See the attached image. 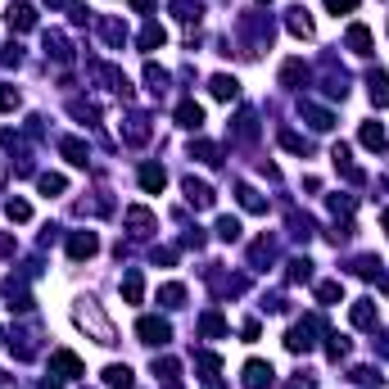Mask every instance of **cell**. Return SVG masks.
<instances>
[{"mask_svg": "<svg viewBox=\"0 0 389 389\" xmlns=\"http://www.w3.org/2000/svg\"><path fill=\"white\" fill-rule=\"evenodd\" d=\"M77 322H82V326H91L100 344H114V326L105 322V313H100V308H95L91 299H86V308H77Z\"/></svg>", "mask_w": 389, "mask_h": 389, "instance_id": "obj_1", "label": "cell"}, {"mask_svg": "<svg viewBox=\"0 0 389 389\" xmlns=\"http://www.w3.org/2000/svg\"><path fill=\"white\" fill-rule=\"evenodd\" d=\"M136 335H141L145 344H159L163 349V344L172 340V326L163 322V317H141V322H136Z\"/></svg>", "mask_w": 389, "mask_h": 389, "instance_id": "obj_2", "label": "cell"}, {"mask_svg": "<svg viewBox=\"0 0 389 389\" xmlns=\"http://www.w3.org/2000/svg\"><path fill=\"white\" fill-rule=\"evenodd\" d=\"M313 335H317V317H308V322L290 326V335H285V349H290V353H308V349H313Z\"/></svg>", "mask_w": 389, "mask_h": 389, "instance_id": "obj_3", "label": "cell"}, {"mask_svg": "<svg viewBox=\"0 0 389 389\" xmlns=\"http://www.w3.org/2000/svg\"><path fill=\"white\" fill-rule=\"evenodd\" d=\"M95 249H100V236H95V231H73V236H68V258H73V263L91 258Z\"/></svg>", "mask_w": 389, "mask_h": 389, "instance_id": "obj_4", "label": "cell"}, {"mask_svg": "<svg viewBox=\"0 0 389 389\" xmlns=\"http://www.w3.org/2000/svg\"><path fill=\"white\" fill-rule=\"evenodd\" d=\"M82 358L77 353H68V349H59V353H50V376H82Z\"/></svg>", "mask_w": 389, "mask_h": 389, "instance_id": "obj_5", "label": "cell"}, {"mask_svg": "<svg viewBox=\"0 0 389 389\" xmlns=\"http://www.w3.org/2000/svg\"><path fill=\"white\" fill-rule=\"evenodd\" d=\"M376 317H380V308H376V299H358V304L349 308V322L358 326V331H371L376 326Z\"/></svg>", "mask_w": 389, "mask_h": 389, "instance_id": "obj_6", "label": "cell"}, {"mask_svg": "<svg viewBox=\"0 0 389 389\" xmlns=\"http://www.w3.org/2000/svg\"><path fill=\"white\" fill-rule=\"evenodd\" d=\"M186 200L195 204V209H213V186H209V181L186 177Z\"/></svg>", "mask_w": 389, "mask_h": 389, "instance_id": "obj_7", "label": "cell"}, {"mask_svg": "<svg viewBox=\"0 0 389 389\" xmlns=\"http://www.w3.org/2000/svg\"><path fill=\"white\" fill-rule=\"evenodd\" d=\"M5 19H10L14 32H32V28H37V10H32V5H10Z\"/></svg>", "mask_w": 389, "mask_h": 389, "instance_id": "obj_8", "label": "cell"}, {"mask_svg": "<svg viewBox=\"0 0 389 389\" xmlns=\"http://www.w3.org/2000/svg\"><path fill=\"white\" fill-rule=\"evenodd\" d=\"M177 123L190 127V132H200V127H204V109L195 105V100H181V105H177Z\"/></svg>", "mask_w": 389, "mask_h": 389, "instance_id": "obj_9", "label": "cell"}, {"mask_svg": "<svg viewBox=\"0 0 389 389\" xmlns=\"http://www.w3.org/2000/svg\"><path fill=\"white\" fill-rule=\"evenodd\" d=\"M267 380H272V367H267V362H245V389H263Z\"/></svg>", "mask_w": 389, "mask_h": 389, "instance_id": "obj_10", "label": "cell"}, {"mask_svg": "<svg viewBox=\"0 0 389 389\" xmlns=\"http://www.w3.org/2000/svg\"><path fill=\"white\" fill-rule=\"evenodd\" d=\"M141 186L150 190V195H159V190L168 186V172H163L159 163H145V168H141Z\"/></svg>", "mask_w": 389, "mask_h": 389, "instance_id": "obj_11", "label": "cell"}, {"mask_svg": "<svg viewBox=\"0 0 389 389\" xmlns=\"http://www.w3.org/2000/svg\"><path fill=\"white\" fill-rule=\"evenodd\" d=\"M59 154H64L68 163H77V168H86V159H91L86 141H73V136H68V141H59Z\"/></svg>", "mask_w": 389, "mask_h": 389, "instance_id": "obj_12", "label": "cell"}, {"mask_svg": "<svg viewBox=\"0 0 389 389\" xmlns=\"http://www.w3.org/2000/svg\"><path fill=\"white\" fill-rule=\"evenodd\" d=\"M209 91L218 95V100H236V95H240V82H236V77H227V73H218L209 82Z\"/></svg>", "mask_w": 389, "mask_h": 389, "instance_id": "obj_13", "label": "cell"}, {"mask_svg": "<svg viewBox=\"0 0 389 389\" xmlns=\"http://www.w3.org/2000/svg\"><path fill=\"white\" fill-rule=\"evenodd\" d=\"M358 141L362 145H367V150H385V127H380V123H362V132H358Z\"/></svg>", "mask_w": 389, "mask_h": 389, "instance_id": "obj_14", "label": "cell"}, {"mask_svg": "<svg viewBox=\"0 0 389 389\" xmlns=\"http://www.w3.org/2000/svg\"><path fill=\"white\" fill-rule=\"evenodd\" d=\"M105 385L109 389H132V367H123V362L105 367Z\"/></svg>", "mask_w": 389, "mask_h": 389, "instance_id": "obj_15", "label": "cell"}, {"mask_svg": "<svg viewBox=\"0 0 389 389\" xmlns=\"http://www.w3.org/2000/svg\"><path fill=\"white\" fill-rule=\"evenodd\" d=\"M236 195H240V209H245V213H267V200L258 195L254 186H240Z\"/></svg>", "mask_w": 389, "mask_h": 389, "instance_id": "obj_16", "label": "cell"}, {"mask_svg": "<svg viewBox=\"0 0 389 389\" xmlns=\"http://www.w3.org/2000/svg\"><path fill=\"white\" fill-rule=\"evenodd\" d=\"M349 50H353V55H371V32L362 28V23L349 28Z\"/></svg>", "mask_w": 389, "mask_h": 389, "instance_id": "obj_17", "label": "cell"}, {"mask_svg": "<svg viewBox=\"0 0 389 389\" xmlns=\"http://www.w3.org/2000/svg\"><path fill=\"white\" fill-rule=\"evenodd\" d=\"M123 295H127V304H141V299H145V276H141V272H127Z\"/></svg>", "mask_w": 389, "mask_h": 389, "instance_id": "obj_18", "label": "cell"}, {"mask_svg": "<svg viewBox=\"0 0 389 389\" xmlns=\"http://www.w3.org/2000/svg\"><path fill=\"white\" fill-rule=\"evenodd\" d=\"M37 186H41V195H64V186H68V181L59 177V172H41V177H37Z\"/></svg>", "mask_w": 389, "mask_h": 389, "instance_id": "obj_19", "label": "cell"}, {"mask_svg": "<svg viewBox=\"0 0 389 389\" xmlns=\"http://www.w3.org/2000/svg\"><path fill=\"white\" fill-rule=\"evenodd\" d=\"M290 32H295V37H313V19H308V10H290Z\"/></svg>", "mask_w": 389, "mask_h": 389, "instance_id": "obj_20", "label": "cell"}, {"mask_svg": "<svg viewBox=\"0 0 389 389\" xmlns=\"http://www.w3.org/2000/svg\"><path fill=\"white\" fill-rule=\"evenodd\" d=\"M163 41H168V32H163V28H159V23H150V28H145V32H141V50H159V46H163Z\"/></svg>", "mask_w": 389, "mask_h": 389, "instance_id": "obj_21", "label": "cell"}, {"mask_svg": "<svg viewBox=\"0 0 389 389\" xmlns=\"http://www.w3.org/2000/svg\"><path fill=\"white\" fill-rule=\"evenodd\" d=\"M127 227H132V231H150L154 227V213L150 209H127Z\"/></svg>", "mask_w": 389, "mask_h": 389, "instance_id": "obj_22", "label": "cell"}, {"mask_svg": "<svg viewBox=\"0 0 389 389\" xmlns=\"http://www.w3.org/2000/svg\"><path fill=\"white\" fill-rule=\"evenodd\" d=\"M304 114L313 118L317 132H331V127H335V114H326V109H317V105H304Z\"/></svg>", "mask_w": 389, "mask_h": 389, "instance_id": "obj_23", "label": "cell"}, {"mask_svg": "<svg viewBox=\"0 0 389 389\" xmlns=\"http://www.w3.org/2000/svg\"><path fill=\"white\" fill-rule=\"evenodd\" d=\"M5 218L10 222H32V204L28 200H10L5 204Z\"/></svg>", "mask_w": 389, "mask_h": 389, "instance_id": "obj_24", "label": "cell"}, {"mask_svg": "<svg viewBox=\"0 0 389 389\" xmlns=\"http://www.w3.org/2000/svg\"><path fill=\"white\" fill-rule=\"evenodd\" d=\"M371 100H376L380 109L389 105V77H385V73H376V77H371Z\"/></svg>", "mask_w": 389, "mask_h": 389, "instance_id": "obj_25", "label": "cell"}, {"mask_svg": "<svg viewBox=\"0 0 389 389\" xmlns=\"http://www.w3.org/2000/svg\"><path fill=\"white\" fill-rule=\"evenodd\" d=\"M190 154H195V159H200V163H222V150H218V145H209V141L190 145Z\"/></svg>", "mask_w": 389, "mask_h": 389, "instance_id": "obj_26", "label": "cell"}, {"mask_svg": "<svg viewBox=\"0 0 389 389\" xmlns=\"http://www.w3.org/2000/svg\"><path fill=\"white\" fill-rule=\"evenodd\" d=\"M317 299H322V304H335V299H344V285L340 281H322L317 285Z\"/></svg>", "mask_w": 389, "mask_h": 389, "instance_id": "obj_27", "label": "cell"}, {"mask_svg": "<svg viewBox=\"0 0 389 389\" xmlns=\"http://www.w3.org/2000/svg\"><path fill=\"white\" fill-rule=\"evenodd\" d=\"M159 299H163L168 308H181V299H186V285H163V290H159Z\"/></svg>", "mask_w": 389, "mask_h": 389, "instance_id": "obj_28", "label": "cell"}, {"mask_svg": "<svg viewBox=\"0 0 389 389\" xmlns=\"http://www.w3.org/2000/svg\"><path fill=\"white\" fill-rule=\"evenodd\" d=\"M200 331H204V335H213V340H218V335H227V322H222L218 313H209V317H204V322H200Z\"/></svg>", "mask_w": 389, "mask_h": 389, "instance_id": "obj_29", "label": "cell"}, {"mask_svg": "<svg viewBox=\"0 0 389 389\" xmlns=\"http://www.w3.org/2000/svg\"><path fill=\"white\" fill-rule=\"evenodd\" d=\"M281 145L290 154H308V141H304V136H295V132H281Z\"/></svg>", "mask_w": 389, "mask_h": 389, "instance_id": "obj_30", "label": "cell"}, {"mask_svg": "<svg viewBox=\"0 0 389 389\" xmlns=\"http://www.w3.org/2000/svg\"><path fill=\"white\" fill-rule=\"evenodd\" d=\"M218 236L222 240H240V222L236 218H218Z\"/></svg>", "mask_w": 389, "mask_h": 389, "instance_id": "obj_31", "label": "cell"}, {"mask_svg": "<svg viewBox=\"0 0 389 389\" xmlns=\"http://www.w3.org/2000/svg\"><path fill=\"white\" fill-rule=\"evenodd\" d=\"M281 77H285V82H290V86H295V82H304L308 73H304V64H299V59H290V64L281 68Z\"/></svg>", "mask_w": 389, "mask_h": 389, "instance_id": "obj_32", "label": "cell"}, {"mask_svg": "<svg viewBox=\"0 0 389 389\" xmlns=\"http://www.w3.org/2000/svg\"><path fill=\"white\" fill-rule=\"evenodd\" d=\"M308 276H313V263H308V258H295V263H290V281H308Z\"/></svg>", "mask_w": 389, "mask_h": 389, "instance_id": "obj_33", "label": "cell"}, {"mask_svg": "<svg viewBox=\"0 0 389 389\" xmlns=\"http://www.w3.org/2000/svg\"><path fill=\"white\" fill-rule=\"evenodd\" d=\"M326 340H331V344H326V353H331L335 362H340L344 353H349V340H344V335H326Z\"/></svg>", "mask_w": 389, "mask_h": 389, "instance_id": "obj_34", "label": "cell"}, {"mask_svg": "<svg viewBox=\"0 0 389 389\" xmlns=\"http://www.w3.org/2000/svg\"><path fill=\"white\" fill-rule=\"evenodd\" d=\"M145 82H150V91H163V86H168V73H163V68H145Z\"/></svg>", "mask_w": 389, "mask_h": 389, "instance_id": "obj_35", "label": "cell"}, {"mask_svg": "<svg viewBox=\"0 0 389 389\" xmlns=\"http://www.w3.org/2000/svg\"><path fill=\"white\" fill-rule=\"evenodd\" d=\"M0 109H5V114L19 109V91H14V86H0Z\"/></svg>", "mask_w": 389, "mask_h": 389, "instance_id": "obj_36", "label": "cell"}, {"mask_svg": "<svg viewBox=\"0 0 389 389\" xmlns=\"http://www.w3.org/2000/svg\"><path fill=\"white\" fill-rule=\"evenodd\" d=\"M177 19H200V5H195V0H177Z\"/></svg>", "mask_w": 389, "mask_h": 389, "instance_id": "obj_37", "label": "cell"}, {"mask_svg": "<svg viewBox=\"0 0 389 389\" xmlns=\"http://www.w3.org/2000/svg\"><path fill=\"white\" fill-rule=\"evenodd\" d=\"M326 10H331V14H353V10H358V0H326Z\"/></svg>", "mask_w": 389, "mask_h": 389, "instance_id": "obj_38", "label": "cell"}, {"mask_svg": "<svg viewBox=\"0 0 389 389\" xmlns=\"http://www.w3.org/2000/svg\"><path fill=\"white\" fill-rule=\"evenodd\" d=\"M236 132L249 141V136H254V114H240V118H236Z\"/></svg>", "mask_w": 389, "mask_h": 389, "instance_id": "obj_39", "label": "cell"}, {"mask_svg": "<svg viewBox=\"0 0 389 389\" xmlns=\"http://www.w3.org/2000/svg\"><path fill=\"white\" fill-rule=\"evenodd\" d=\"M353 380H358V385H376V371H371V367H358V371H353Z\"/></svg>", "mask_w": 389, "mask_h": 389, "instance_id": "obj_40", "label": "cell"}, {"mask_svg": "<svg viewBox=\"0 0 389 389\" xmlns=\"http://www.w3.org/2000/svg\"><path fill=\"white\" fill-rule=\"evenodd\" d=\"M46 5H50V10H64V5H68V0H46Z\"/></svg>", "mask_w": 389, "mask_h": 389, "instance_id": "obj_41", "label": "cell"}, {"mask_svg": "<svg viewBox=\"0 0 389 389\" xmlns=\"http://www.w3.org/2000/svg\"><path fill=\"white\" fill-rule=\"evenodd\" d=\"M385 231H389V213H385Z\"/></svg>", "mask_w": 389, "mask_h": 389, "instance_id": "obj_42", "label": "cell"}]
</instances>
